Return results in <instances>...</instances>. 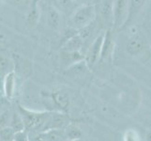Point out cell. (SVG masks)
Instances as JSON below:
<instances>
[{"instance_id": "7402d4cb", "label": "cell", "mask_w": 151, "mask_h": 141, "mask_svg": "<svg viewBox=\"0 0 151 141\" xmlns=\"http://www.w3.org/2000/svg\"><path fill=\"white\" fill-rule=\"evenodd\" d=\"M56 2L58 3L59 7L64 10L70 9L74 3L73 0H56Z\"/></svg>"}, {"instance_id": "d4e9b609", "label": "cell", "mask_w": 151, "mask_h": 141, "mask_svg": "<svg viewBox=\"0 0 151 141\" xmlns=\"http://www.w3.org/2000/svg\"><path fill=\"white\" fill-rule=\"evenodd\" d=\"M73 1L75 3H84V2L87 1V0H73Z\"/></svg>"}, {"instance_id": "3957f363", "label": "cell", "mask_w": 151, "mask_h": 141, "mask_svg": "<svg viewBox=\"0 0 151 141\" xmlns=\"http://www.w3.org/2000/svg\"><path fill=\"white\" fill-rule=\"evenodd\" d=\"M97 16V9L94 5L84 4L77 8L70 18V27L80 30L91 25Z\"/></svg>"}, {"instance_id": "d6986e66", "label": "cell", "mask_w": 151, "mask_h": 141, "mask_svg": "<svg viewBox=\"0 0 151 141\" xmlns=\"http://www.w3.org/2000/svg\"><path fill=\"white\" fill-rule=\"evenodd\" d=\"M140 137H140L139 133L134 129H128L123 134V140L125 141H139L141 140Z\"/></svg>"}, {"instance_id": "8992f818", "label": "cell", "mask_w": 151, "mask_h": 141, "mask_svg": "<svg viewBox=\"0 0 151 141\" xmlns=\"http://www.w3.org/2000/svg\"><path fill=\"white\" fill-rule=\"evenodd\" d=\"M114 35L113 30L109 28L105 30V36H104L101 55L100 62H111L114 56Z\"/></svg>"}, {"instance_id": "4316f807", "label": "cell", "mask_w": 151, "mask_h": 141, "mask_svg": "<svg viewBox=\"0 0 151 141\" xmlns=\"http://www.w3.org/2000/svg\"><path fill=\"white\" fill-rule=\"evenodd\" d=\"M150 52H151V45H150Z\"/></svg>"}, {"instance_id": "e0dca14e", "label": "cell", "mask_w": 151, "mask_h": 141, "mask_svg": "<svg viewBox=\"0 0 151 141\" xmlns=\"http://www.w3.org/2000/svg\"><path fill=\"white\" fill-rule=\"evenodd\" d=\"M9 125L13 128V130L15 132L25 130L23 117H22V115L20 114V112L18 111V109L12 114V119H10V124Z\"/></svg>"}, {"instance_id": "ac0fdd59", "label": "cell", "mask_w": 151, "mask_h": 141, "mask_svg": "<svg viewBox=\"0 0 151 141\" xmlns=\"http://www.w3.org/2000/svg\"><path fill=\"white\" fill-rule=\"evenodd\" d=\"M15 131L13 128L9 125L0 129V141H13Z\"/></svg>"}, {"instance_id": "277c9868", "label": "cell", "mask_w": 151, "mask_h": 141, "mask_svg": "<svg viewBox=\"0 0 151 141\" xmlns=\"http://www.w3.org/2000/svg\"><path fill=\"white\" fill-rule=\"evenodd\" d=\"M104 36H105V31H102L101 33L99 34L92 41L85 54V60L90 70L96 66L98 62H100Z\"/></svg>"}, {"instance_id": "52a82bcc", "label": "cell", "mask_w": 151, "mask_h": 141, "mask_svg": "<svg viewBox=\"0 0 151 141\" xmlns=\"http://www.w3.org/2000/svg\"><path fill=\"white\" fill-rule=\"evenodd\" d=\"M47 97L56 107V110L62 112L67 111L68 107L70 106V97L67 92L57 90L51 92L49 95H47Z\"/></svg>"}, {"instance_id": "ffe728a7", "label": "cell", "mask_w": 151, "mask_h": 141, "mask_svg": "<svg viewBox=\"0 0 151 141\" xmlns=\"http://www.w3.org/2000/svg\"><path fill=\"white\" fill-rule=\"evenodd\" d=\"M10 119H12V115L9 110H5L0 113V129L9 126L10 124Z\"/></svg>"}, {"instance_id": "6da1fadb", "label": "cell", "mask_w": 151, "mask_h": 141, "mask_svg": "<svg viewBox=\"0 0 151 141\" xmlns=\"http://www.w3.org/2000/svg\"><path fill=\"white\" fill-rule=\"evenodd\" d=\"M17 109L22 115L25 130L29 132L40 133L43 132L45 125L47 123L48 118L50 116L51 111H34L21 106L20 103L17 104Z\"/></svg>"}, {"instance_id": "9a60e30c", "label": "cell", "mask_w": 151, "mask_h": 141, "mask_svg": "<svg viewBox=\"0 0 151 141\" xmlns=\"http://www.w3.org/2000/svg\"><path fill=\"white\" fill-rule=\"evenodd\" d=\"M64 133L67 140H79L84 137V134L80 130V128L70 122L64 128Z\"/></svg>"}, {"instance_id": "7c38bea8", "label": "cell", "mask_w": 151, "mask_h": 141, "mask_svg": "<svg viewBox=\"0 0 151 141\" xmlns=\"http://www.w3.org/2000/svg\"><path fill=\"white\" fill-rule=\"evenodd\" d=\"M147 0H129V10H128V18L123 29L128 28L129 25L134 21L137 15L141 12L142 9L145 5Z\"/></svg>"}, {"instance_id": "8fae6325", "label": "cell", "mask_w": 151, "mask_h": 141, "mask_svg": "<svg viewBox=\"0 0 151 141\" xmlns=\"http://www.w3.org/2000/svg\"><path fill=\"white\" fill-rule=\"evenodd\" d=\"M84 44H85V40H83L79 33H76L64 41L61 49L64 52L75 53V52H81Z\"/></svg>"}, {"instance_id": "5b68a950", "label": "cell", "mask_w": 151, "mask_h": 141, "mask_svg": "<svg viewBox=\"0 0 151 141\" xmlns=\"http://www.w3.org/2000/svg\"><path fill=\"white\" fill-rule=\"evenodd\" d=\"M129 0H114L113 25L116 29H123L128 18Z\"/></svg>"}, {"instance_id": "44dd1931", "label": "cell", "mask_w": 151, "mask_h": 141, "mask_svg": "<svg viewBox=\"0 0 151 141\" xmlns=\"http://www.w3.org/2000/svg\"><path fill=\"white\" fill-rule=\"evenodd\" d=\"M28 132L27 130H22V131L15 132L13 141H27L29 140Z\"/></svg>"}, {"instance_id": "603a6c76", "label": "cell", "mask_w": 151, "mask_h": 141, "mask_svg": "<svg viewBox=\"0 0 151 141\" xmlns=\"http://www.w3.org/2000/svg\"><path fill=\"white\" fill-rule=\"evenodd\" d=\"M8 102H9V100H7V99L5 98V96L0 97V113H2L3 111H5V110H2V109L6 106V104H7Z\"/></svg>"}, {"instance_id": "2e32d148", "label": "cell", "mask_w": 151, "mask_h": 141, "mask_svg": "<svg viewBox=\"0 0 151 141\" xmlns=\"http://www.w3.org/2000/svg\"><path fill=\"white\" fill-rule=\"evenodd\" d=\"M14 71V60L5 54H0V72L6 75L9 72Z\"/></svg>"}, {"instance_id": "30bf717a", "label": "cell", "mask_w": 151, "mask_h": 141, "mask_svg": "<svg viewBox=\"0 0 151 141\" xmlns=\"http://www.w3.org/2000/svg\"><path fill=\"white\" fill-rule=\"evenodd\" d=\"M14 60V72L16 74L22 76H28L32 71V64L29 60L24 57L20 56L19 55H12Z\"/></svg>"}, {"instance_id": "83f0119b", "label": "cell", "mask_w": 151, "mask_h": 141, "mask_svg": "<svg viewBox=\"0 0 151 141\" xmlns=\"http://www.w3.org/2000/svg\"><path fill=\"white\" fill-rule=\"evenodd\" d=\"M101 1V0H98V2H100Z\"/></svg>"}, {"instance_id": "ba28073f", "label": "cell", "mask_w": 151, "mask_h": 141, "mask_svg": "<svg viewBox=\"0 0 151 141\" xmlns=\"http://www.w3.org/2000/svg\"><path fill=\"white\" fill-rule=\"evenodd\" d=\"M16 76L15 72H9L5 75L4 83H3V94L5 98L9 101H12L15 95V90H16Z\"/></svg>"}, {"instance_id": "484cf974", "label": "cell", "mask_w": 151, "mask_h": 141, "mask_svg": "<svg viewBox=\"0 0 151 141\" xmlns=\"http://www.w3.org/2000/svg\"><path fill=\"white\" fill-rule=\"evenodd\" d=\"M2 96H4V94H3V92L0 90V97H2Z\"/></svg>"}, {"instance_id": "5bb4252c", "label": "cell", "mask_w": 151, "mask_h": 141, "mask_svg": "<svg viewBox=\"0 0 151 141\" xmlns=\"http://www.w3.org/2000/svg\"><path fill=\"white\" fill-rule=\"evenodd\" d=\"M46 24L52 29L57 30L60 27L61 24V14L59 10L54 6H48L46 9Z\"/></svg>"}, {"instance_id": "7a4b0ae2", "label": "cell", "mask_w": 151, "mask_h": 141, "mask_svg": "<svg viewBox=\"0 0 151 141\" xmlns=\"http://www.w3.org/2000/svg\"><path fill=\"white\" fill-rule=\"evenodd\" d=\"M147 40L142 34V31L137 27H131L129 30V36L125 45L127 53L132 57L143 56L148 50Z\"/></svg>"}, {"instance_id": "4fadbf2b", "label": "cell", "mask_w": 151, "mask_h": 141, "mask_svg": "<svg viewBox=\"0 0 151 141\" xmlns=\"http://www.w3.org/2000/svg\"><path fill=\"white\" fill-rule=\"evenodd\" d=\"M33 140H43V141H57L67 140L64 133V129H51L47 131L40 132L32 138Z\"/></svg>"}, {"instance_id": "9c48e42d", "label": "cell", "mask_w": 151, "mask_h": 141, "mask_svg": "<svg viewBox=\"0 0 151 141\" xmlns=\"http://www.w3.org/2000/svg\"><path fill=\"white\" fill-rule=\"evenodd\" d=\"M99 12L104 23L113 25L114 0H101L99 2Z\"/></svg>"}, {"instance_id": "cb8c5ba5", "label": "cell", "mask_w": 151, "mask_h": 141, "mask_svg": "<svg viewBox=\"0 0 151 141\" xmlns=\"http://www.w3.org/2000/svg\"><path fill=\"white\" fill-rule=\"evenodd\" d=\"M145 140H151V131L147 133V137H145Z\"/></svg>"}]
</instances>
